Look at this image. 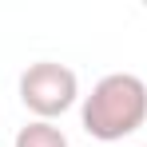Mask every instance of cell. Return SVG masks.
Listing matches in <instances>:
<instances>
[{"instance_id":"1","label":"cell","mask_w":147,"mask_h":147,"mask_svg":"<svg viewBox=\"0 0 147 147\" xmlns=\"http://www.w3.org/2000/svg\"><path fill=\"white\" fill-rule=\"evenodd\" d=\"M80 123L99 143L135 135L147 123V84L131 72L103 76L92 88V96H84V103H80Z\"/></svg>"},{"instance_id":"2","label":"cell","mask_w":147,"mask_h":147,"mask_svg":"<svg viewBox=\"0 0 147 147\" xmlns=\"http://www.w3.org/2000/svg\"><path fill=\"white\" fill-rule=\"evenodd\" d=\"M76 99H80V80L68 64H56V60H40V64H28L20 76V103L36 119L56 123L64 111H72Z\"/></svg>"},{"instance_id":"3","label":"cell","mask_w":147,"mask_h":147,"mask_svg":"<svg viewBox=\"0 0 147 147\" xmlns=\"http://www.w3.org/2000/svg\"><path fill=\"white\" fill-rule=\"evenodd\" d=\"M12 147H68V135L48 119H32V123H24L16 131Z\"/></svg>"}]
</instances>
